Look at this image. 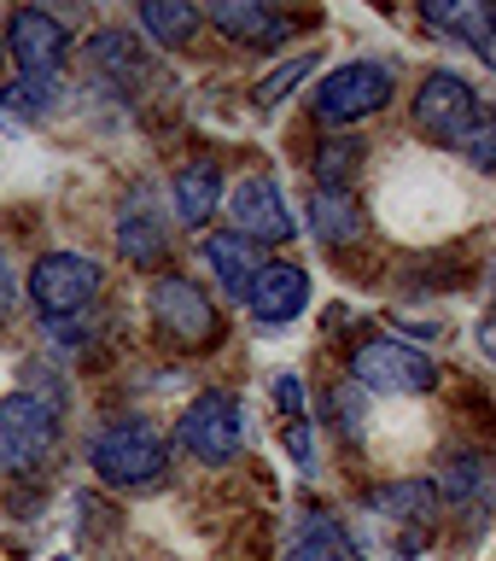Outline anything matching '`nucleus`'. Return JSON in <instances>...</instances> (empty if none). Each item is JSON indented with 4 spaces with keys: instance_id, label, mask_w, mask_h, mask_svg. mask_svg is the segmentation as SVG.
I'll return each instance as SVG.
<instances>
[{
    "instance_id": "473e14b6",
    "label": "nucleus",
    "mask_w": 496,
    "mask_h": 561,
    "mask_svg": "<svg viewBox=\"0 0 496 561\" xmlns=\"http://www.w3.org/2000/svg\"><path fill=\"white\" fill-rule=\"evenodd\" d=\"M350 561H362V556H350Z\"/></svg>"
},
{
    "instance_id": "b1692460",
    "label": "nucleus",
    "mask_w": 496,
    "mask_h": 561,
    "mask_svg": "<svg viewBox=\"0 0 496 561\" xmlns=\"http://www.w3.org/2000/svg\"><path fill=\"white\" fill-rule=\"evenodd\" d=\"M287 561H350V543L339 538V526L333 520H304L287 543Z\"/></svg>"
},
{
    "instance_id": "ddd939ff",
    "label": "nucleus",
    "mask_w": 496,
    "mask_h": 561,
    "mask_svg": "<svg viewBox=\"0 0 496 561\" xmlns=\"http://www.w3.org/2000/svg\"><path fill=\"white\" fill-rule=\"evenodd\" d=\"M438 497L450 508H485L496 497V462L485 450H468V445H450L438 456Z\"/></svg>"
},
{
    "instance_id": "cd10ccee",
    "label": "nucleus",
    "mask_w": 496,
    "mask_h": 561,
    "mask_svg": "<svg viewBox=\"0 0 496 561\" xmlns=\"http://www.w3.org/2000/svg\"><path fill=\"white\" fill-rule=\"evenodd\" d=\"M275 403H280V410H287L292 421L304 415V403H310V398H304V386H298L292 368H280V375H275Z\"/></svg>"
},
{
    "instance_id": "7ed1b4c3",
    "label": "nucleus",
    "mask_w": 496,
    "mask_h": 561,
    "mask_svg": "<svg viewBox=\"0 0 496 561\" xmlns=\"http://www.w3.org/2000/svg\"><path fill=\"white\" fill-rule=\"evenodd\" d=\"M480 94H473L468 77H455V70H427L415 88V105H410V123L420 140H432V147H455L462 152V140L473 135V123H480Z\"/></svg>"
},
{
    "instance_id": "dca6fc26",
    "label": "nucleus",
    "mask_w": 496,
    "mask_h": 561,
    "mask_svg": "<svg viewBox=\"0 0 496 561\" xmlns=\"http://www.w3.org/2000/svg\"><path fill=\"white\" fill-rule=\"evenodd\" d=\"M117 252H123V263H135V270H158V263L170 257V228L147 199H135L117 217Z\"/></svg>"
},
{
    "instance_id": "c756f323",
    "label": "nucleus",
    "mask_w": 496,
    "mask_h": 561,
    "mask_svg": "<svg viewBox=\"0 0 496 561\" xmlns=\"http://www.w3.org/2000/svg\"><path fill=\"white\" fill-rule=\"evenodd\" d=\"M18 293H24V287H18L12 263L0 257V322H12V310H18Z\"/></svg>"
},
{
    "instance_id": "4be33fe9",
    "label": "nucleus",
    "mask_w": 496,
    "mask_h": 561,
    "mask_svg": "<svg viewBox=\"0 0 496 561\" xmlns=\"http://www.w3.org/2000/svg\"><path fill=\"white\" fill-rule=\"evenodd\" d=\"M199 24H205V12L187 7V0H147V7H140V30H147L158 47H187L193 35H199Z\"/></svg>"
},
{
    "instance_id": "9d476101",
    "label": "nucleus",
    "mask_w": 496,
    "mask_h": 561,
    "mask_svg": "<svg viewBox=\"0 0 496 561\" xmlns=\"http://www.w3.org/2000/svg\"><path fill=\"white\" fill-rule=\"evenodd\" d=\"M228 217H234V234H245V240H269V245H280V240H298V222H292V210H287V199H280V182L275 175H245V182L228 193Z\"/></svg>"
},
{
    "instance_id": "f257e3e1",
    "label": "nucleus",
    "mask_w": 496,
    "mask_h": 561,
    "mask_svg": "<svg viewBox=\"0 0 496 561\" xmlns=\"http://www.w3.org/2000/svg\"><path fill=\"white\" fill-rule=\"evenodd\" d=\"M362 515H368V526H380V533H385V550L403 556V561H415L432 543V533H438L445 497H438L432 480H392V485L368 491Z\"/></svg>"
},
{
    "instance_id": "f3484780",
    "label": "nucleus",
    "mask_w": 496,
    "mask_h": 561,
    "mask_svg": "<svg viewBox=\"0 0 496 561\" xmlns=\"http://www.w3.org/2000/svg\"><path fill=\"white\" fill-rule=\"evenodd\" d=\"M205 263L217 270L228 298H252L257 275H263V245L245 240V234H210L205 240Z\"/></svg>"
},
{
    "instance_id": "20e7f679",
    "label": "nucleus",
    "mask_w": 496,
    "mask_h": 561,
    "mask_svg": "<svg viewBox=\"0 0 496 561\" xmlns=\"http://www.w3.org/2000/svg\"><path fill=\"white\" fill-rule=\"evenodd\" d=\"M397 94V70L392 65H380V59H350L339 70H327L322 82H315V94H310V112L322 117V123H362V117H374L385 112Z\"/></svg>"
},
{
    "instance_id": "f03ea898",
    "label": "nucleus",
    "mask_w": 496,
    "mask_h": 561,
    "mask_svg": "<svg viewBox=\"0 0 496 561\" xmlns=\"http://www.w3.org/2000/svg\"><path fill=\"white\" fill-rule=\"evenodd\" d=\"M88 468L100 473V485H123V491H140V485H158L170 468V445L164 433L147 427V421H112V427L94 433L88 445Z\"/></svg>"
},
{
    "instance_id": "423d86ee",
    "label": "nucleus",
    "mask_w": 496,
    "mask_h": 561,
    "mask_svg": "<svg viewBox=\"0 0 496 561\" xmlns=\"http://www.w3.org/2000/svg\"><path fill=\"white\" fill-rule=\"evenodd\" d=\"M152 328L182 351H205L222 340V316L210 305V293L187 275H158L152 280Z\"/></svg>"
},
{
    "instance_id": "2f4dec72",
    "label": "nucleus",
    "mask_w": 496,
    "mask_h": 561,
    "mask_svg": "<svg viewBox=\"0 0 496 561\" xmlns=\"http://www.w3.org/2000/svg\"><path fill=\"white\" fill-rule=\"evenodd\" d=\"M485 65H491V70H496V42H491V53H485Z\"/></svg>"
},
{
    "instance_id": "9b49d317",
    "label": "nucleus",
    "mask_w": 496,
    "mask_h": 561,
    "mask_svg": "<svg viewBox=\"0 0 496 561\" xmlns=\"http://www.w3.org/2000/svg\"><path fill=\"white\" fill-rule=\"evenodd\" d=\"M7 53L18 59L24 77H59V65L70 59V30L42 7H24L7 24Z\"/></svg>"
},
{
    "instance_id": "6e6552de",
    "label": "nucleus",
    "mask_w": 496,
    "mask_h": 561,
    "mask_svg": "<svg viewBox=\"0 0 496 561\" xmlns=\"http://www.w3.org/2000/svg\"><path fill=\"white\" fill-rule=\"evenodd\" d=\"M100 298V263L82 252H47L30 263V305L47 322H70Z\"/></svg>"
},
{
    "instance_id": "412c9836",
    "label": "nucleus",
    "mask_w": 496,
    "mask_h": 561,
    "mask_svg": "<svg viewBox=\"0 0 496 561\" xmlns=\"http://www.w3.org/2000/svg\"><path fill=\"white\" fill-rule=\"evenodd\" d=\"M310 234L322 240V245L357 240V234H362L357 199H350V193H322V187H315V193H310Z\"/></svg>"
},
{
    "instance_id": "4468645a",
    "label": "nucleus",
    "mask_w": 496,
    "mask_h": 561,
    "mask_svg": "<svg viewBox=\"0 0 496 561\" xmlns=\"http://www.w3.org/2000/svg\"><path fill=\"white\" fill-rule=\"evenodd\" d=\"M245 305H252V316L263 328H287L310 310V275L298 263H263V275H257Z\"/></svg>"
},
{
    "instance_id": "393cba45",
    "label": "nucleus",
    "mask_w": 496,
    "mask_h": 561,
    "mask_svg": "<svg viewBox=\"0 0 496 561\" xmlns=\"http://www.w3.org/2000/svg\"><path fill=\"white\" fill-rule=\"evenodd\" d=\"M310 70H315V53H298V59H287L280 70H269V77H263V82L252 88V105H257V112H275V105L287 100L292 88L310 77Z\"/></svg>"
},
{
    "instance_id": "39448f33",
    "label": "nucleus",
    "mask_w": 496,
    "mask_h": 561,
    "mask_svg": "<svg viewBox=\"0 0 496 561\" xmlns=\"http://www.w3.org/2000/svg\"><path fill=\"white\" fill-rule=\"evenodd\" d=\"M59 450V410L35 392H18L0 403V468L7 473H42Z\"/></svg>"
},
{
    "instance_id": "5701e85b",
    "label": "nucleus",
    "mask_w": 496,
    "mask_h": 561,
    "mask_svg": "<svg viewBox=\"0 0 496 561\" xmlns=\"http://www.w3.org/2000/svg\"><path fill=\"white\" fill-rule=\"evenodd\" d=\"M59 100H65V88L53 77H18L12 88H0V105H7L12 117H24V123L53 117V112H59Z\"/></svg>"
},
{
    "instance_id": "f8f14e48",
    "label": "nucleus",
    "mask_w": 496,
    "mask_h": 561,
    "mask_svg": "<svg viewBox=\"0 0 496 561\" xmlns=\"http://www.w3.org/2000/svg\"><path fill=\"white\" fill-rule=\"evenodd\" d=\"M210 24H217L234 47H287L298 35V18L292 12H275L269 0H217L210 7Z\"/></svg>"
},
{
    "instance_id": "bb28decb",
    "label": "nucleus",
    "mask_w": 496,
    "mask_h": 561,
    "mask_svg": "<svg viewBox=\"0 0 496 561\" xmlns=\"http://www.w3.org/2000/svg\"><path fill=\"white\" fill-rule=\"evenodd\" d=\"M327 415H333V427H339L345 438L362 433V398H357V386H350V380L327 392Z\"/></svg>"
},
{
    "instance_id": "7c9ffc66",
    "label": "nucleus",
    "mask_w": 496,
    "mask_h": 561,
    "mask_svg": "<svg viewBox=\"0 0 496 561\" xmlns=\"http://www.w3.org/2000/svg\"><path fill=\"white\" fill-rule=\"evenodd\" d=\"M480 351L496 363V316H485V322H480Z\"/></svg>"
},
{
    "instance_id": "0eeeda50",
    "label": "nucleus",
    "mask_w": 496,
    "mask_h": 561,
    "mask_svg": "<svg viewBox=\"0 0 496 561\" xmlns=\"http://www.w3.org/2000/svg\"><path fill=\"white\" fill-rule=\"evenodd\" d=\"M350 386H362V392H385V398H420V392H432V386H438V363L420 345L368 340V345H357V357H350Z\"/></svg>"
},
{
    "instance_id": "aec40b11",
    "label": "nucleus",
    "mask_w": 496,
    "mask_h": 561,
    "mask_svg": "<svg viewBox=\"0 0 496 561\" xmlns=\"http://www.w3.org/2000/svg\"><path fill=\"white\" fill-rule=\"evenodd\" d=\"M362 158H368V140H362V135H327L322 147L310 152L315 187H322V193H350V182H357V170H362Z\"/></svg>"
},
{
    "instance_id": "2eb2a0df",
    "label": "nucleus",
    "mask_w": 496,
    "mask_h": 561,
    "mask_svg": "<svg viewBox=\"0 0 496 561\" xmlns=\"http://www.w3.org/2000/svg\"><path fill=\"white\" fill-rule=\"evenodd\" d=\"M170 199H175V217L187 228H205L217 217V199H222V164L217 158H187V164H175Z\"/></svg>"
},
{
    "instance_id": "c85d7f7f",
    "label": "nucleus",
    "mask_w": 496,
    "mask_h": 561,
    "mask_svg": "<svg viewBox=\"0 0 496 561\" xmlns=\"http://www.w3.org/2000/svg\"><path fill=\"white\" fill-rule=\"evenodd\" d=\"M287 456L298 468H315V433H310V421H292L287 427Z\"/></svg>"
},
{
    "instance_id": "1a4fd4ad",
    "label": "nucleus",
    "mask_w": 496,
    "mask_h": 561,
    "mask_svg": "<svg viewBox=\"0 0 496 561\" xmlns=\"http://www.w3.org/2000/svg\"><path fill=\"white\" fill-rule=\"evenodd\" d=\"M175 438L182 450H193L205 468H228L245 445V415L234 392H199L175 421Z\"/></svg>"
},
{
    "instance_id": "a878e982",
    "label": "nucleus",
    "mask_w": 496,
    "mask_h": 561,
    "mask_svg": "<svg viewBox=\"0 0 496 561\" xmlns=\"http://www.w3.org/2000/svg\"><path fill=\"white\" fill-rule=\"evenodd\" d=\"M462 158L473 170H485V175H496V112L491 117H480L473 123V135L462 140Z\"/></svg>"
},
{
    "instance_id": "6ab92c4d",
    "label": "nucleus",
    "mask_w": 496,
    "mask_h": 561,
    "mask_svg": "<svg viewBox=\"0 0 496 561\" xmlns=\"http://www.w3.org/2000/svg\"><path fill=\"white\" fill-rule=\"evenodd\" d=\"M88 59H94V70L112 88H123V94H129L135 82H147L152 77V59H147V47L135 42L129 30H100L94 35V47H88Z\"/></svg>"
},
{
    "instance_id": "a211bd4d",
    "label": "nucleus",
    "mask_w": 496,
    "mask_h": 561,
    "mask_svg": "<svg viewBox=\"0 0 496 561\" xmlns=\"http://www.w3.org/2000/svg\"><path fill=\"white\" fill-rule=\"evenodd\" d=\"M420 18L480 53H491V42H496V0H427Z\"/></svg>"
},
{
    "instance_id": "72a5a7b5",
    "label": "nucleus",
    "mask_w": 496,
    "mask_h": 561,
    "mask_svg": "<svg viewBox=\"0 0 496 561\" xmlns=\"http://www.w3.org/2000/svg\"><path fill=\"white\" fill-rule=\"evenodd\" d=\"M59 561H65V556H59Z\"/></svg>"
}]
</instances>
